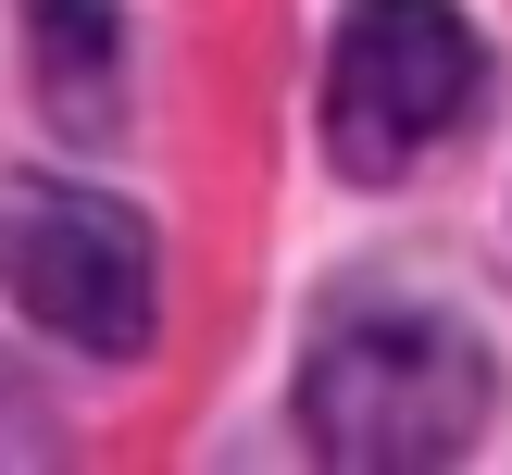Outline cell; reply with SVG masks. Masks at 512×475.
<instances>
[{
	"label": "cell",
	"mask_w": 512,
	"mask_h": 475,
	"mask_svg": "<svg viewBox=\"0 0 512 475\" xmlns=\"http://www.w3.org/2000/svg\"><path fill=\"white\" fill-rule=\"evenodd\" d=\"M0 288L25 325H50L88 363H138L150 350V225L113 188H63V175H0Z\"/></svg>",
	"instance_id": "obj_2"
},
{
	"label": "cell",
	"mask_w": 512,
	"mask_h": 475,
	"mask_svg": "<svg viewBox=\"0 0 512 475\" xmlns=\"http://www.w3.org/2000/svg\"><path fill=\"white\" fill-rule=\"evenodd\" d=\"M488 88V50L450 0H350L325 50V163L338 175H413Z\"/></svg>",
	"instance_id": "obj_3"
},
{
	"label": "cell",
	"mask_w": 512,
	"mask_h": 475,
	"mask_svg": "<svg viewBox=\"0 0 512 475\" xmlns=\"http://www.w3.org/2000/svg\"><path fill=\"white\" fill-rule=\"evenodd\" d=\"M25 63H38V100L75 138H113V113H125V25H113V0H25Z\"/></svg>",
	"instance_id": "obj_4"
},
{
	"label": "cell",
	"mask_w": 512,
	"mask_h": 475,
	"mask_svg": "<svg viewBox=\"0 0 512 475\" xmlns=\"http://www.w3.org/2000/svg\"><path fill=\"white\" fill-rule=\"evenodd\" d=\"M488 400H500V375L450 313L363 300L300 363V438L325 463H363V475H425V463H463L488 438Z\"/></svg>",
	"instance_id": "obj_1"
},
{
	"label": "cell",
	"mask_w": 512,
	"mask_h": 475,
	"mask_svg": "<svg viewBox=\"0 0 512 475\" xmlns=\"http://www.w3.org/2000/svg\"><path fill=\"white\" fill-rule=\"evenodd\" d=\"M0 425H38V400H25V388H13V375H0ZM0 463H25V450H13V438H0Z\"/></svg>",
	"instance_id": "obj_5"
}]
</instances>
